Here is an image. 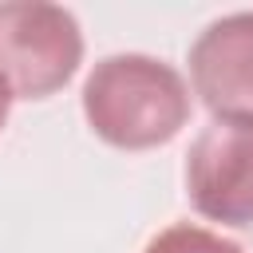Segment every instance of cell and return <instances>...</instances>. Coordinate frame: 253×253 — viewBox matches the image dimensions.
Masks as SVG:
<instances>
[{"mask_svg": "<svg viewBox=\"0 0 253 253\" xmlns=\"http://www.w3.org/2000/svg\"><path fill=\"white\" fill-rule=\"evenodd\" d=\"M8 107H12V91H8V83L0 79V130H4V123H8Z\"/></svg>", "mask_w": 253, "mask_h": 253, "instance_id": "8992f818", "label": "cell"}, {"mask_svg": "<svg viewBox=\"0 0 253 253\" xmlns=\"http://www.w3.org/2000/svg\"><path fill=\"white\" fill-rule=\"evenodd\" d=\"M190 83L213 119H253V12L221 16L194 40Z\"/></svg>", "mask_w": 253, "mask_h": 253, "instance_id": "277c9868", "label": "cell"}, {"mask_svg": "<svg viewBox=\"0 0 253 253\" xmlns=\"http://www.w3.org/2000/svg\"><path fill=\"white\" fill-rule=\"evenodd\" d=\"M83 115L103 142L150 150L186 126L190 91L186 79L154 55H107L83 83Z\"/></svg>", "mask_w": 253, "mask_h": 253, "instance_id": "6da1fadb", "label": "cell"}, {"mask_svg": "<svg viewBox=\"0 0 253 253\" xmlns=\"http://www.w3.org/2000/svg\"><path fill=\"white\" fill-rule=\"evenodd\" d=\"M190 206L221 225L253 221V119H213L186 154Z\"/></svg>", "mask_w": 253, "mask_h": 253, "instance_id": "3957f363", "label": "cell"}, {"mask_svg": "<svg viewBox=\"0 0 253 253\" xmlns=\"http://www.w3.org/2000/svg\"><path fill=\"white\" fill-rule=\"evenodd\" d=\"M83 59V32L59 4H0V79L12 99L55 95Z\"/></svg>", "mask_w": 253, "mask_h": 253, "instance_id": "7a4b0ae2", "label": "cell"}, {"mask_svg": "<svg viewBox=\"0 0 253 253\" xmlns=\"http://www.w3.org/2000/svg\"><path fill=\"white\" fill-rule=\"evenodd\" d=\"M142 253H241V245H233L221 233L202 229V225H170L158 237H150V245Z\"/></svg>", "mask_w": 253, "mask_h": 253, "instance_id": "5b68a950", "label": "cell"}]
</instances>
